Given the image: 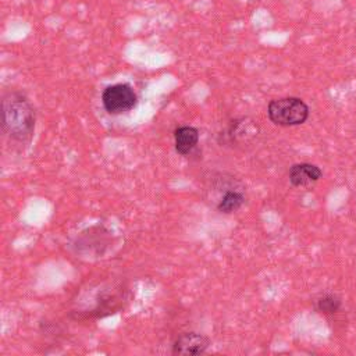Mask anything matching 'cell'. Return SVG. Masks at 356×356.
Returning <instances> with one entry per match:
<instances>
[{
  "label": "cell",
  "instance_id": "obj_1",
  "mask_svg": "<svg viewBox=\"0 0 356 356\" xmlns=\"http://www.w3.org/2000/svg\"><path fill=\"white\" fill-rule=\"evenodd\" d=\"M1 121L10 139L25 143L35 131V110L22 93L8 92L1 100Z\"/></svg>",
  "mask_w": 356,
  "mask_h": 356
},
{
  "label": "cell",
  "instance_id": "obj_2",
  "mask_svg": "<svg viewBox=\"0 0 356 356\" xmlns=\"http://www.w3.org/2000/svg\"><path fill=\"white\" fill-rule=\"evenodd\" d=\"M268 118L281 127L303 124L309 117L307 104L298 97H281L271 100L267 107Z\"/></svg>",
  "mask_w": 356,
  "mask_h": 356
},
{
  "label": "cell",
  "instance_id": "obj_3",
  "mask_svg": "<svg viewBox=\"0 0 356 356\" xmlns=\"http://www.w3.org/2000/svg\"><path fill=\"white\" fill-rule=\"evenodd\" d=\"M102 103L108 114H122L136 104V95L127 83L107 86L102 93Z\"/></svg>",
  "mask_w": 356,
  "mask_h": 356
},
{
  "label": "cell",
  "instance_id": "obj_4",
  "mask_svg": "<svg viewBox=\"0 0 356 356\" xmlns=\"http://www.w3.org/2000/svg\"><path fill=\"white\" fill-rule=\"evenodd\" d=\"M210 341L197 332H185L177 338L172 346L174 355H200L203 353Z\"/></svg>",
  "mask_w": 356,
  "mask_h": 356
},
{
  "label": "cell",
  "instance_id": "obj_5",
  "mask_svg": "<svg viewBox=\"0 0 356 356\" xmlns=\"http://www.w3.org/2000/svg\"><path fill=\"white\" fill-rule=\"evenodd\" d=\"M321 175H323L321 170L317 165L309 164V163L293 164L289 168V182L293 186H307L318 181Z\"/></svg>",
  "mask_w": 356,
  "mask_h": 356
},
{
  "label": "cell",
  "instance_id": "obj_6",
  "mask_svg": "<svg viewBox=\"0 0 356 356\" xmlns=\"http://www.w3.org/2000/svg\"><path fill=\"white\" fill-rule=\"evenodd\" d=\"M174 140H175V150L181 156L189 154L199 140V131L195 127L184 125L178 127L174 132Z\"/></svg>",
  "mask_w": 356,
  "mask_h": 356
},
{
  "label": "cell",
  "instance_id": "obj_7",
  "mask_svg": "<svg viewBox=\"0 0 356 356\" xmlns=\"http://www.w3.org/2000/svg\"><path fill=\"white\" fill-rule=\"evenodd\" d=\"M245 202V197L239 192H227L218 203V210L222 213L236 211Z\"/></svg>",
  "mask_w": 356,
  "mask_h": 356
},
{
  "label": "cell",
  "instance_id": "obj_8",
  "mask_svg": "<svg viewBox=\"0 0 356 356\" xmlns=\"http://www.w3.org/2000/svg\"><path fill=\"white\" fill-rule=\"evenodd\" d=\"M339 306H341V300L334 295H324L317 300V309L327 314L335 313L339 309Z\"/></svg>",
  "mask_w": 356,
  "mask_h": 356
}]
</instances>
